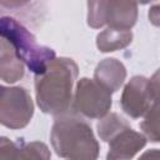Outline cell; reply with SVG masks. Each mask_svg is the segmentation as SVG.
<instances>
[{
  "label": "cell",
  "instance_id": "cell-1",
  "mask_svg": "<svg viewBox=\"0 0 160 160\" xmlns=\"http://www.w3.org/2000/svg\"><path fill=\"white\" fill-rule=\"evenodd\" d=\"M76 65L69 59L52 60L46 71L36 78L39 106L46 112H61L70 102Z\"/></svg>",
  "mask_w": 160,
  "mask_h": 160
},
{
  "label": "cell",
  "instance_id": "cell-2",
  "mask_svg": "<svg viewBox=\"0 0 160 160\" xmlns=\"http://www.w3.org/2000/svg\"><path fill=\"white\" fill-rule=\"evenodd\" d=\"M1 35L14 49L16 56L24 61L32 72L40 75L46 71L55 54L51 49L39 46L34 36L15 19L4 16L1 19Z\"/></svg>",
  "mask_w": 160,
  "mask_h": 160
},
{
  "label": "cell",
  "instance_id": "cell-3",
  "mask_svg": "<svg viewBox=\"0 0 160 160\" xmlns=\"http://www.w3.org/2000/svg\"><path fill=\"white\" fill-rule=\"evenodd\" d=\"M32 115V104L21 88L1 89V122L8 128H21Z\"/></svg>",
  "mask_w": 160,
  "mask_h": 160
},
{
  "label": "cell",
  "instance_id": "cell-4",
  "mask_svg": "<svg viewBox=\"0 0 160 160\" xmlns=\"http://www.w3.org/2000/svg\"><path fill=\"white\" fill-rule=\"evenodd\" d=\"M104 85L96 84L89 79H82L79 82L76 92V108L79 111L90 118L104 115L111 105V98Z\"/></svg>",
  "mask_w": 160,
  "mask_h": 160
},
{
  "label": "cell",
  "instance_id": "cell-5",
  "mask_svg": "<svg viewBox=\"0 0 160 160\" xmlns=\"http://www.w3.org/2000/svg\"><path fill=\"white\" fill-rule=\"evenodd\" d=\"M150 100L151 98L146 79L141 76H136L125 88L121 105L129 115L138 118L146 111Z\"/></svg>",
  "mask_w": 160,
  "mask_h": 160
},
{
  "label": "cell",
  "instance_id": "cell-6",
  "mask_svg": "<svg viewBox=\"0 0 160 160\" xmlns=\"http://www.w3.org/2000/svg\"><path fill=\"white\" fill-rule=\"evenodd\" d=\"M124 78L125 69L120 62L115 61V59H106L96 69L98 82L104 85L110 91H115L121 85Z\"/></svg>",
  "mask_w": 160,
  "mask_h": 160
},
{
  "label": "cell",
  "instance_id": "cell-7",
  "mask_svg": "<svg viewBox=\"0 0 160 160\" xmlns=\"http://www.w3.org/2000/svg\"><path fill=\"white\" fill-rule=\"evenodd\" d=\"M24 74L20 59L5 39L1 41V78L4 81L14 82Z\"/></svg>",
  "mask_w": 160,
  "mask_h": 160
},
{
  "label": "cell",
  "instance_id": "cell-8",
  "mask_svg": "<svg viewBox=\"0 0 160 160\" xmlns=\"http://www.w3.org/2000/svg\"><path fill=\"white\" fill-rule=\"evenodd\" d=\"M129 41H131V32L122 29H108L98 36V46L102 51H114L118 48L125 46Z\"/></svg>",
  "mask_w": 160,
  "mask_h": 160
},
{
  "label": "cell",
  "instance_id": "cell-9",
  "mask_svg": "<svg viewBox=\"0 0 160 160\" xmlns=\"http://www.w3.org/2000/svg\"><path fill=\"white\" fill-rule=\"evenodd\" d=\"M141 126L152 141H160V105H155L151 109Z\"/></svg>",
  "mask_w": 160,
  "mask_h": 160
},
{
  "label": "cell",
  "instance_id": "cell-10",
  "mask_svg": "<svg viewBox=\"0 0 160 160\" xmlns=\"http://www.w3.org/2000/svg\"><path fill=\"white\" fill-rule=\"evenodd\" d=\"M148 88H149L150 98L156 102V105H160V70L148 82Z\"/></svg>",
  "mask_w": 160,
  "mask_h": 160
},
{
  "label": "cell",
  "instance_id": "cell-11",
  "mask_svg": "<svg viewBox=\"0 0 160 160\" xmlns=\"http://www.w3.org/2000/svg\"><path fill=\"white\" fill-rule=\"evenodd\" d=\"M149 18H150V20H151L152 24L160 26V5L151 8V10L149 12Z\"/></svg>",
  "mask_w": 160,
  "mask_h": 160
},
{
  "label": "cell",
  "instance_id": "cell-12",
  "mask_svg": "<svg viewBox=\"0 0 160 160\" xmlns=\"http://www.w3.org/2000/svg\"><path fill=\"white\" fill-rule=\"evenodd\" d=\"M29 0H1V5L6 8H16V6L24 5Z\"/></svg>",
  "mask_w": 160,
  "mask_h": 160
},
{
  "label": "cell",
  "instance_id": "cell-13",
  "mask_svg": "<svg viewBox=\"0 0 160 160\" xmlns=\"http://www.w3.org/2000/svg\"><path fill=\"white\" fill-rule=\"evenodd\" d=\"M131 1H140V2H148V1H150V0H131Z\"/></svg>",
  "mask_w": 160,
  "mask_h": 160
}]
</instances>
